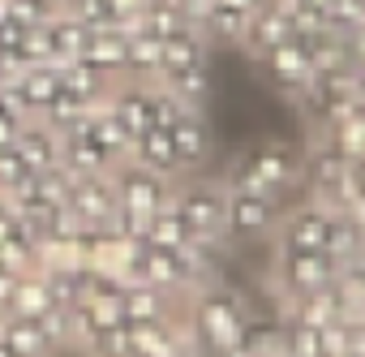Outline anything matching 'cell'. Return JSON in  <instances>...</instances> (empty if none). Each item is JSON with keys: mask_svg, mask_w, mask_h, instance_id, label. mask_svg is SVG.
Here are the masks:
<instances>
[{"mask_svg": "<svg viewBox=\"0 0 365 357\" xmlns=\"http://www.w3.org/2000/svg\"><path fill=\"white\" fill-rule=\"evenodd\" d=\"M61 9V0H5V18L18 26H43Z\"/></svg>", "mask_w": 365, "mask_h": 357, "instance_id": "603a6c76", "label": "cell"}, {"mask_svg": "<svg viewBox=\"0 0 365 357\" xmlns=\"http://www.w3.org/2000/svg\"><path fill=\"white\" fill-rule=\"evenodd\" d=\"M14 151L26 159L31 172H48V168L61 164V134L43 116H31V121H22V129L14 138Z\"/></svg>", "mask_w": 365, "mask_h": 357, "instance_id": "ba28073f", "label": "cell"}, {"mask_svg": "<svg viewBox=\"0 0 365 357\" xmlns=\"http://www.w3.org/2000/svg\"><path fill=\"white\" fill-rule=\"evenodd\" d=\"M224 198H228V190L207 186V181H194V186L172 190V207L180 211V220L190 224L194 241H207V246L215 237H224Z\"/></svg>", "mask_w": 365, "mask_h": 357, "instance_id": "3957f363", "label": "cell"}, {"mask_svg": "<svg viewBox=\"0 0 365 357\" xmlns=\"http://www.w3.org/2000/svg\"><path fill=\"white\" fill-rule=\"evenodd\" d=\"M331 228H335V220L327 211H301L284 228V250H327Z\"/></svg>", "mask_w": 365, "mask_h": 357, "instance_id": "2e32d148", "label": "cell"}, {"mask_svg": "<svg viewBox=\"0 0 365 357\" xmlns=\"http://www.w3.org/2000/svg\"><path fill=\"white\" fill-rule=\"evenodd\" d=\"M112 186H116L120 211L142 216V220H150L159 207L172 203V176H159V172H150V168H142L133 159H120L112 168Z\"/></svg>", "mask_w": 365, "mask_h": 357, "instance_id": "7a4b0ae2", "label": "cell"}, {"mask_svg": "<svg viewBox=\"0 0 365 357\" xmlns=\"http://www.w3.org/2000/svg\"><path fill=\"white\" fill-rule=\"evenodd\" d=\"M22 121H26V116H18V112H14V108L5 104V99H0V146H9V142L18 138Z\"/></svg>", "mask_w": 365, "mask_h": 357, "instance_id": "d4e9b609", "label": "cell"}, {"mask_svg": "<svg viewBox=\"0 0 365 357\" xmlns=\"http://www.w3.org/2000/svg\"><path fill=\"white\" fill-rule=\"evenodd\" d=\"M0 340L14 348V357H52V344L48 336L39 331L35 318H22V314H0Z\"/></svg>", "mask_w": 365, "mask_h": 357, "instance_id": "9a60e30c", "label": "cell"}, {"mask_svg": "<svg viewBox=\"0 0 365 357\" xmlns=\"http://www.w3.org/2000/svg\"><path fill=\"white\" fill-rule=\"evenodd\" d=\"M120 306H125V323H155V318H163L168 293L155 284H125Z\"/></svg>", "mask_w": 365, "mask_h": 357, "instance_id": "ffe728a7", "label": "cell"}, {"mask_svg": "<svg viewBox=\"0 0 365 357\" xmlns=\"http://www.w3.org/2000/svg\"><path fill=\"white\" fill-rule=\"evenodd\" d=\"M163 91H172L185 108H198L202 112V99L211 91V78H207V65H194V69H176V74H163L159 78Z\"/></svg>", "mask_w": 365, "mask_h": 357, "instance_id": "44dd1931", "label": "cell"}, {"mask_svg": "<svg viewBox=\"0 0 365 357\" xmlns=\"http://www.w3.org/2000/svg\"><path fill=\"white\" fill-rule=\"evenodd\" d=\"M275 220V198L267 194H254V190H228L224 198V233H237V237H258L267 233Z\"/></svg>", "mask_w": 365, "mask_h": 357, "instance_id": "8992f818", "label": "cell"}, {"mask_svg": "<svg viewBox=\"0 0 365 357\" xmlns=\"http://www.w3.org/2000/svg\"><path fill=\"white\" fill-rule=\"evenodd\" d=\"M48 306H56L52 301V293H48V280H43V271L35 267V271H22L18 276V284H14V297H9V314H22V318H39Z\"/></svg>", "mask_w": 365, "mask_h": 357, "instance_id": "d6986e66", "label": "cell"}, {"mask_svg": "<svg viewBox=\"0 0 365 357\" xmlns=\"http://www.w3.org/2000/svg\"><path fill=\"white\" fill-rule=\"evenodd\" d=\"M168 134H172V151H176V164H180V172L185 168H198L207 155H211V129H207V121H202V112H180L172 125H168Z\"/></svg>", "mask_w": 365, "mask_h": 357, "instance_id": "7c38bea8", "label": "cell"}, {"mask_svg": "<svg viewBox=\"0 0 365 357\" xmlns=\"http://www.w3.org/2000/svg\"><path fill=\"white\" fill-rule=\"evenodd\" d=\"M207 52H211V39L202 35V26H194V22L176 26L172 35H163V65H159V78H163V74H176V69L207 65ZM159 78H155V82H159Z\"/></svg>", "mask_w": 365, "mask_h": 357, "instance_id": "8fae6325", "label": "cell"}, {"mask_svg": "<svg viewBox=\"0 0 365 357\" xmlns=\"http://www.w3.org/2000/svg\"><path fill=\"white\" fill-rule=\"evenodd\" d=\"M82 56H86L95 69H103L108 78L120 82V78H125V31H120V26H103V31H95Z\"/></svg>", "mask_w": 365, "mask_h": 357, "instance_id": "e0dca14e", "label": "cell"}, {"mask_svg": "<svg viewBox=\"0 0 365 357\" xmlns=\"http://www.w3.org/2000/svg\"><path fill=\"white\" fill-rule=\"evenodd\" d=\"M292 176H297V155L279 142H262L232 164V186L267 194V198H275L284 186H292Z\"/></svg>", "mask_w": 365, "mask_h": 357, "instance_id": "6da1fadb", "label": "cell"}, {"mask_svg": "<svg viewBox=\"0 0 365 357\" xmlns=\"http://www.w3.org/2000/svg\"><path fill=\"white\" fill-rule=\"evenodd\" d=\"M348 186H356V190L365 194V159L356 164V172H348Z\"/></svg>", "mask_w": 365, "mask_h": 357, "instance_id": "83f0119b", "label": "cell"}, {"mask_svg": "<svg viewBox=\"0 0 365 357\" xmlns=\"http://www.w3.org/2000/svg\"><path fill=\"white\" fill-rule=\"evenodd\" d=\"M198 327H202V336L215 348H232L241 340V310H237V301L224 297V293H207L198 301Z\"/></svg>", "mask_w": 365, "mask_h": 357, "instance_id": "9c48e42d", "label": "cell"}, {"mask_svg": "<svg viewBox=\"0 0 365 357\" xmlns=\"http://www.w3.org/2000/svg\"><path fill=\"white\" fill-rule=\"evenodd\" d=\"M146 5H150V0H116V14H120V18H133V14H142Z\"/></svg>", "mask_w": 365, "mask_h": 357, "instance_id": "4316f807", "label": "cell"}, {"mask_svg": "<svg viewBox=\"0 0 365 357\" xmlns=\"http://www.w3.org/2000/svg\"><path fill=\"white\" fill-rule=\"evenodd\" d=\"M0 26H5V0H0Z\"/></svg>", "mask_w": 365, "mask_h": 357, "instance_id": "f1b7e54d", "label": "cell"}, {"mask_svg": "<svg viewBox=\"0 0 365 357\" xmlns=\"http://www.w3.org/2000/svg\"><path fill=\"white\" fill-rule=\"evenodd\" d=\"M176 5H180V9H185V18H190V22L198 26V18H202V9L211 5V0H176Z\"/></svg>", "mask_w": 365, "mask_h": 357, "instance_id": "484cf974", "label": "cell"}, {"mask_svg": "<svg viewBox=\"0 0 365 357\" xmlns=\"http://www.w3.org/2000/svg\"><path fill=\"white\" fill-rule=\"evenodd\" d=\"M43 31H48V44H52V61H73V56H82L86 52V44H91V26L86 22H78L65 5L43 22Z\"/></svg>", "mask_w": 365, "mask_h": 357, "instance_id": "4fadbf2b", "label": "cell"}, {"mask_svg": "<svg viewBox=\"0 0 365 357\" xmlns=\"http://www.w3.org/2000/svg\"><path fill=\"white\" fill-rule=\"evenodd\" d=\"M61 5H65L78 22H86L91 31H103V26H116V22H120L116 0H61Z\"/></svg>", "mask_w": 365, "mask_h": 357, "instance_id": "7402d4cb", "label": "cell"}, {"mask_svg": "<svg viewBox=\"0 0 365 357\" xmlns=\"http://www.w3.org/2000/svg\"><path fill=\"white\" fill-rule=\"evenodd\" d=\"M129 159L142 164V168H150V172H159V176H176L180 172L176 151H172V134L163 125H150L146 134H138L133 146H129Z\"/></svg>", "mask_w": 365, "mask_h": 357, "instance_id": "5bb4252c", "label": "cell"}, {"mask_svg": "<svg viewBox=\"0 0 365 357\" xmlns=\"http://www.w3.org/2000/svg\"><path fill=\"white\" fill-rule=\"evenodd\" d=\"M69 216L78 224H95V228H108L112 216H116V186H112V172H95V176H73L69 186V198H65Z\"/></svg>", "mask_w": 365, "mask_h": 357, "instance_id": "277c9868", "label": "cell"}, {"mask_svg": "<svg viewBox=\"0 0 365 357\" xmlns=\"http://www.w3.org/2000/svg\"><path fill=\"white\" fill-rule=\"evenodd\" d=\"M262 65H267L271 82H275V86H284V91H305V86L314 82V74H318L314 56L305 52V44H301L297 35H292L284 48H275L271 56H262Z\"/></svg>", "mask_w": 365, "mask_h": 357, "instance_id": "52a82bcc", "label": "cell"}, {"mask_svg": "<svg viewBox=\"0 0 365 357\" xmlns=\"http://www.w3.org/2000/svg\"><path fill=\"white\" fill-rule=\"evenodd\" d=\"M31 168H26V159L14 151V142L9 146H0V194H14L22 181H31Z\"/></svg>", "mask_w": 365, "mask_h": 357, "instance_id": "cb8c5ba5", "label": "cell"}, {"mask_svg": "<svg viewBox=\"0 0 365 357\" xmlns=\"http://www.w3.org/2000/svg\"><path fill=\"white\" fill-rule=\"evenodd\" d=\"M297 35V22L275 5V0H267V5H258L254 9V18L245 22V35H241V48L250 52V56H271L275 48H284L288 39Z\"/></svg>", "mask_w": 365, "mask_h": 357, "instance_id": "5b68a950", "label": "cell"}, {"mask_svg": "<svg viewBox=\"0 0 365 357\" xmlns=\"http://www.w3.org/2000/svg\"><path fill=\"white\" fill-rule=\"evenodd\" d=\"M142 241H146V246H159V250H185V246L194 241V233H190L185 220H180V211L168 203V207H159V211L146 220Z\"/></svg>", "mask_w": 365, "mask_h": 357, "instance_id": "ac0fdd59", "label": "cell"}, {"mask_svg": "<svg viewBox=\"0 0 365 357\" xmlns=\"http://www.w3.org/2000/svg\"><path fill=\"white\" fill-rule=\"evenodd\" d=\"M314 5H318V9H322V5H327V0H314Z\"/></svg>", "mask_w": 365, "mask_h": 357, "instance_id": "f546056e", "label": "cell"}, {"mask_svg": "<svg viewBox=\"0 0 365 357\" xmlns=\"http://www.w3.org/2000/svg\"><path fill=\"white\" fill-rule=\"evenodd\" d=\"M61 168L69 172V176H95V172H112L116 168V159L86 134V125L82 129H73V134H61Z\"/></svg>", "mask_w": 365, "mask_h": 357, "instance_id": "30bf717a", "label": "cell"}]
</instances>
